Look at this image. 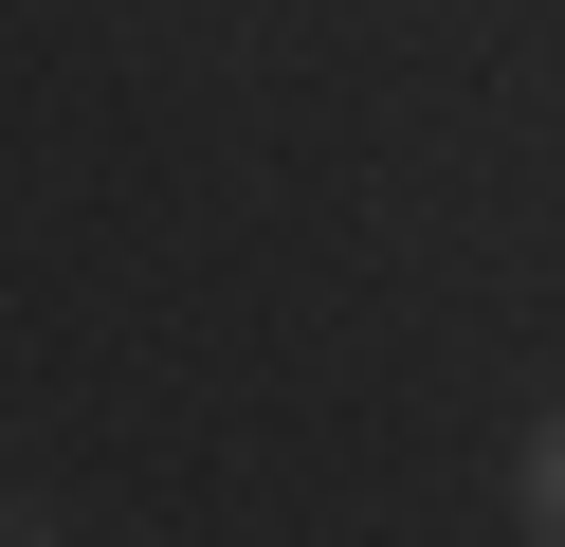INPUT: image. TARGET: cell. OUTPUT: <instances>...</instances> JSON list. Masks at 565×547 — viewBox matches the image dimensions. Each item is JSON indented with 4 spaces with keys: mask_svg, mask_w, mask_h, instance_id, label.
<instances>
[{
    "mask_svg": "<svg viewBox=\"0 0 565 547\" xmlns=\"http://www.w3.org/2000/svg\"><path fill=\"white\" fill-rule=\"evenodd\" d=\"M511 529L565 547V420H529V456H511Z\"/></svg>",
    "mask_w": 565,
    "mask_h": 547,
    "instance_id": "cell-1",
    "label": "cell"
},
{
    "mask_svg": "<svg viewBox=\"0 0 565 547\" xmlns=\"http://www.w3.org/2000/svg\"><path fill=\"white\" fill-rule=\"evenodd\" d=\"M38 529H55V511H19V493H0V547H38Z\"/></svg>",
    "mask_w": 565,
    "mask_h": 547,
    "instance_id": "cell-2",
    "label": "cell"
}]
</instances>
